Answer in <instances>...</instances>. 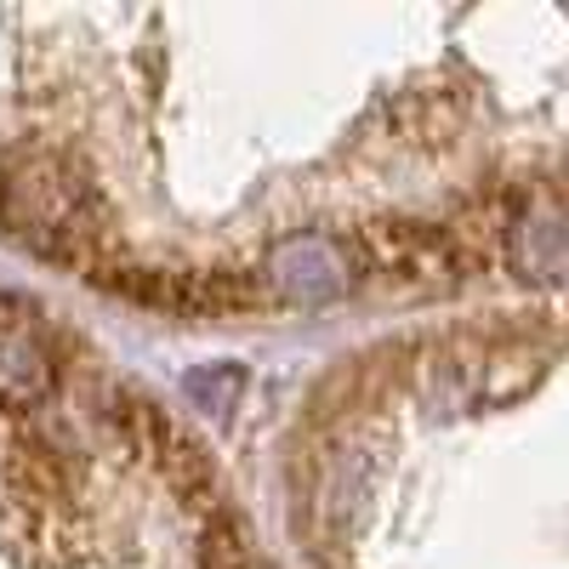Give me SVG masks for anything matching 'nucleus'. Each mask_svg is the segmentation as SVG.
<instances>
[{"label":"nucleus","instance_id":"1","mask_svg":"<svg viewBox=\"0 0 569 569\" xmlns=\"http://www.w3.org/2000/svg\"><path fill=\"white\" fill-rule=\"evenodd\" d=\"M0 569H273L154 388L0 291Z\"/></svg>","mask_w":569,"mask_h":569}]
</instances>
